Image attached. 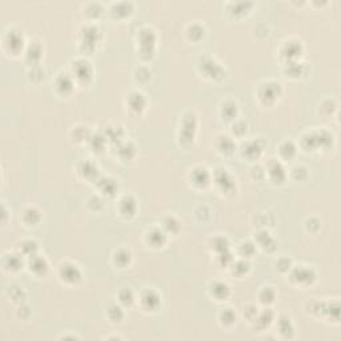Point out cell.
Masks as SVG:
<instances>
[{"instance_id":"1","label":"cell","mask_w":341,"mask_h":341,"mask_svg":"<svg viewBox=\"0 0 341 341\" xmlns=\"http://www.w3.org/2000/svg\"><path fill=\"white\" fill-rule=\"evenodd\" d=\"M59 279L67 285H76L81 280V271L74 262H61L58 271Z\"/></svg>"},{"instance_id":"2","label":"cell","mask_w":341,"mask_h":341,"mask_svg":"<svg viewBox=\"0 0 341 341\" xmlns=\"http://www.w3.org/2000/svg\"><path fill=\"white\" fill-rule=\"evenodd\" d=\"M72 78H74L75 83H81V84H87L89 80L92 79V65L88 60L85 59H78L75 60L72 64Z\"/></svg>"},{"instance_id":"3","label":"cell","mask_w":341,"mask_h":341,"mask_svg":"<svg viewBox=\"0 0 341 341\" xmlns=\"http://www.w3.org/2000/svg\"><path fill=\"white\" fill-rule=\"evenodd\" d=\"M213 181L216 183L218 188L222 193H233V189L236 188L235 179L232 178V175L228 172V169L225 168H219L215 172Z\"/></svg>"},{"instance_id":"4","label":"cell","mask_w":341,"mask_h":341,"mask_svg":"<svg viewBox=\"0 0 341 341\" xmlns=\"http://www.w3.org/2000/svg\"><path fill=\"white\" fill-rule=\"evenodd\" d=\"M280 95H281V84L276 81H268L259 89V99L265 104L275 103Z\"/></svg>"},{"instance_id":"5","label":"cell","mask_w":341,"mask_h":341,"mask_svg":"<svg viewBox=\"0 0 341 341\" xmlns=\"http://www.w3.org/2000/svg\"><path fill=\"white\" fill-rule=\"evenodd\" d=\"M195 132H196V116L192 112H189L184 116L180 125V140L183 143H191L195 138Z\"/></svg>"},{"instance_id":"6","label":"cell","mask_w":341,"mask_h":341,"mask_svg":"<svg viewBox=\"0 0 341 341\" xmlns=\"http://www.w3.org/2000/svg\"><path fill=\"white\" fill-rule=\"evenodd\" d=\"M161 304V297L155 289H145L140 295V305L145 312H156Z\"/></svg>"},{"instance_id":"7","label":"cell","mask_w":341,"mask_h":341,"mask_svg":"<svg viewBox=\"0 0 341 341\" xmlns=\"http://www.w3.org/2000/svg\"><path fill=\"white\" fill-rule=\"evenodd\" d=\"M140 55L144 56L147 55V58H149L151 55H154V47H155V35L154 31L149 28H144L140 31Z\"/></svg>"},{"instance_id":"8","label":"cell","mask_w":341,"mask_h":341,"mask_svg":"<svg viewBox=\"0 0 341 341\" xmlns=\"http://www.w3.org/2000/svg\"><path fill=\"white\" fill-rule=\"evenodd\" d=\"M291 279L293 281H296L299 285H311L312 282L315 281L316 275L312 268H305L301 265V267L293 269Z\"/></svg>"},{"instance_id":"9","label":"cell","mask_w":341,"mask_h":341,"mask_svg":"<svg viewBox=\"0 0 341 341\" xmlns=\"http://www.w3.org/2000/svg\"><path fill=\"white\" fill-rule=\"evenodd\" d=\"M23 43H24L23 36H20L19 34H16L15 31H12V32L10 31L8 34L5 35L4 47L8 50L10 54L19 55L20 51H23V45H24Z\"/></svg>"},{"instance_id":"10","label":"cell","mask_w":341,"mask_h":341,"mask_svg":"<svg viewBox=\"0 0 341 341\" xmlns=\"http://www.w3.org/2000/svg\"><path fill=\"white\" fill-rule=\"evenodd\" d=\"M48 261L47 259L40 255H35V256L30 257L28 260V268H30L31 273H34L36 276H44L45 273L48 272Z\"/></svg>"},{"instance_id":"11","label":"cell","mask_w":341,"mask_h":341,"mask_svg":"<svg viewBox=\"0 0 341 341\" xmlns=\"http://www.w3.org/2000/svg\"><path fill=\"white\" fill-rule=\"evenodd\" d=\"M209 295L216 300V301H225L231 295V289L227 282L224 281H213L209 285Z\"/></svg>"},{"instance_id":"12","label":"cell","mask_w":341,"mask_h":341,"mask_svg":"<svg viewBox=\"0 0 341 341\" xmlns=\"http://www.w3.org/2000/svg\"><path fill=\"white\" fill-rule=\"evenodd\" d=\"M136 209H138V204H136V200L132 196L125 195V196L120 199L119 213L124 219L134 218L135 213H136Z\"/></svg>"},{"instance_id":"13","label":"cell","mask_w":341,"mask_h":341,"mask_svg":"<svg viewBox=\"0 0 341 341\" xmlns=\"http://www.w3.org/2000/svg\"><path fill=\"white\" fill-rule=\"evenodd\" d=\"M189 178H191V181L193 183V185L204 188L207 187L209 181H211V173L208 172V169L205 167H195L191 171Z\"/></svg>"},{"instance_id":"14","label":"cell","mask_w":341,"mask_h":341,"mask_svg":"<svg viewBox=\"0 0 341 341\" xmlns=\"http://www.w3.org/2000/svg\"><path fill=\"white\" fill-rule=\"evenodd\" d=\"M23 255L21 253H8V255H4L3 257V268L4 271H8V272H18L20 271L23 265H24V261H23Z\"/></svg>"},{"instance_id":"15","label":"cell","mask_w":341,"mask_h":341,"mask_svg":"<svg viewBox=\"0 0 341 341\" xmlns=\"http://www.w3.org/2000/svg\"><path fill=\"white\" fill-rule=\"evenodd\" d=\"M75 85V80L72 75L60 74L55 80V88L60 95H68L72 92Z\"/></svg>"},{"instance_id":"16","label":"cell","mask_w":341,"mask_h":341,"mask_svg":"<svg viewBox=\"0 0 341 341\" xmlns=\"http://www.w3.org/2000/svg\"><path fill=\"white\" fill-rule=\"evenodd\" d=\"M276 329L277 333L282 339H292L295 336V326H293V322L288 316L279 317V320L276 322Z\"/></svg>"},{"instance_id":"17","label":"cell","mask_w":341,"mask_h":341,"mask_svg":"<svg viewBox=\"0 0 341 341\" xmlns=\"http://www.w3.org/2000/svg\"><path fill=\"white\" fill-rule=\"evenodd\" d=\"M273 320H275V313H273L269 308H267V309H264V311L259 312V315H257L256 320L253 322V325H255V328L259 329V332H261L264 331V329L269 328L271 324L273 322Z\"/></svg>"},{"instance_id":"18","label":"cell","mask_w":341,"mask_h":341,"mask_svg":"<svg viewBox=\"0 0 341 341\" xmlns=\"http://www.w3.org/2000/svg\"><path fill=\"white\" fill-rule=\"evenodd\" d=\"M127 105H128L129 109L132 112H136V114L141 112L145 108V98H144V95L141 92H139V91L131 92L128 95V98H127Z\"/></svg>"},{"instance_id":"19","label":"cell","mask_w":341,"mask_h":341,"mask_svg":"<svg viewBox=\"0 0 341 341\" xmlns=\"http://www.w3.org/2000/svg\"><path fill=\"white\" fill-rule=\"evenodd\" d=\"M165 241H167V233L164 232L163 229H160V228H152L147 233V242H148L151 247H163Z\"/></svg>"},{"instance_id":"20","label":"cell","mask_w":341,"mask_h":341,"mask_svg":"<svg viewBox=\"0 0 341 341\" xmlns=\"http://www.w3.org/2000/svg\"><path fill=\"white\" fill-rule=\"evenodd\" d=\"M98 35H99V30L96 27H85L83 31V40H81V44L84 45V51L94 50L95 44L98 41Z\"/></svg>"},{"instance_id":"21","label":"cell","mask_w":341,"mask_h":341,"mask_svg":"<svg viewBox=\"0 0 341 341\" xmlns=\"http://www.w3.org/2000/svg\"><path fill=\"white\" fill-rule=\"evenodd\" d=\"M268 175H269V179L275 183H282L285 180V169L282 167V164L279 161H273L269 164Z\"/></svg>"},{"instance_id":"22","label":"cell","mask_w":341,"mask_h":341,"mask_svg":"<svg viewBox=\"0 0 341 341\" xmlns=\"http://www.w3.org/2000/svg\"><path fill=\"white\" fill-rule=\"evenodd\" d=\"M262 152V145L260 140H252L242 145V154L249 159H257Z\"/></svg>"},{"instance_id":"23","label":"cell","mask_w":341,"mask_h":341,"mask_svg":"<svg viewBox=\"0 0 341 341\" xmlns=\"http://www.w3.org/2000/svg\"><path fill=\"white\" fill-rule=\"evenodd\" d=\"M236 321H238V315L232 308H225L219 313V322L221 326L229 328V326L235 325Z\"/></svg>"},{"instance_id":"24","label":"cell","mask_w":341,"mask_h":341,"mask_svg":"<svg viewBox=\"0 0 341 341\" xmlns=\"http://www.w3.org/2000/svg\"><path fill=\"white\" fill-rule=\"evenodd\" d=\"M107 317H108V320L112 324H120L124 320V317H125L124 308L120 304L119 305L118 304L109 305V308L107 309Z\"/></svg>"},{"instance_id":"25","label":"cell","mask_w":341,"mask_h":341,"mask_svg":"<svg viewBox=\"0 0 341 341\" xmlns=\"http://www.w3.org/2000/svg\"><path fill=\"white\" fill-rule=\"evenodd\" d=\"M131 259H132V255L129 252L128 249L125 248H120L116 252L114 253V262L115 265H118L119 268H125L131 262Z\"/></svg>"},{"instance_id":"26","label":"cell","mask_w":341,"mask_h":341,"mask_svg":"<svg viewBox=\"0 0 341 341\" xmlns=\"http://www.w3.org/2000/svg\"><path fill=\"white\" fill-rule=\"evenodd\" d=\"M218 148L219 151L224 155H231L235 151V144H233V140L229 136H219L218 138Z\"/></svg>"},{"instance_id":"27","label":"cell","mask_w":341,"mask_h":341,"mask_svg":"<svg viewBox=\"0 0 341 341\" xmlns=\"http://www.w3.org/2000/svg\"><path fill=\"white\" fill-rule=\"evenodd\" d=\"M163 231L167 235H178L180 231V222L175 216H167L163 220Z\"/></svg>"},{"instance_id":"28","label":"cell","mask_w":341,"mask_h":341,"mask_svg":"<svg viewBox=\"0 0 341 341\" xmlns=\"http://www.w3.org/2000/svg\"><path fill=\"white\" fill-rule=\"evenodd\" d=\"M98 181L100 184V191L103 195H107V196H114L116 193V183L115 180L109 178H103L98 179Z\"/></svg>"},{"instance_id":"29","label":"cell","mask_w":341,"mask_h":341,"mask_svg":"<svg viewBox=\"0 0 341 341\" xmlns=\"http://www.w3.org/2000/svg\"><path fill=\"white\" fill-rule=\"evenodd\" d=\"M40 212L36 209V208H27L23 212V221L27 224V225H36L38 222L40 221Z\"/></svg>"},{"instance_id":"30","label":"cell","mask_w":341,"mask_h":341,"mask_svg":"<svg viewBox=\"0 0 341 341\" xmlns=\"http://www.w3.org/2000/svg\"><path fill=\"white\" fill-rule=\"evenodd\" d=\"M20 253L25 257H32L38 252V244L34 240H24L20 242Z\"/></svg>"},{"instance_id":"31","label":"cell","mask_w":341,"mask_h":341,"mask_svg":"<svg viewBox=\"0 0 341 341\" xmlns=\"http://www.w3.org/2000/svg\"><path fill=\"white\" fill-rule=\"evenodd\" d=\"M135 302V295L134 292L128 289V288H124L119 292V304L123 308H129L132 307V304Z\"/></svg>"},{"instance_id":"32","label":"cell","mask_w":341,"mask_h":341,"mask_svg":"<svg viewBox=\"0 0 341 341\" xmlns=\"http://www.w3.org/2000/svg\"><path fill=\"white\" fill-rule=\"evenodd\" d=\"M276 299V292L273 291L272 287H264L259 295V300L264 305H271Z\"/></svg>"},{"instance_id":"33","label":"cell","mask_w":341,"mask_h":341,"mask_svg":"<svg viewBox=\"0 0 341 341\" xmlns=\"http://www.w3.org/2000/svg\"><path fill=\"white\" fill-rule=\"evenodd\" d=\"M221 114L225 116V119H236L235 116L238 114V105L232 100H227L221 105Z\"/></svg>"},{"instance_id":"34","label":"cell","mask_w":341,"mask_h":341,"mask_svg":"<svg viewBox=\"0 0 341 341\" xmlns=\"http://www.w3.org/2000/svg\"><path fill=\"white\" fill-rule=\"evenodd\" d=\"M279 154L284 159H292L296 155V147L292 141H284L279 147Z\"/></svg>"},{"instance_id":"35","label":"cell","mask_w":341,"mask_h":341,"mask_svg":"<svg viewBox=\"0 0 341 341\" xmlns=\"http://www.w3.org/2000/svg\"><path fill=\"white\" fill-rule=\"evenodd\" d=\"M79 172L84 176L85 179H98V167H95L94 164L89 163V161H85L80 165Z\"/></svg>"},{"instance_id":"36","label":"cell","mask_w":341,"mask_h":341,"mask_svg":"<svg viewBox=\"0 0 341 341\" xmlns=\"http://www.w3.org/2000/svg\"><path fill=\"white\" fill-rule=\"evenodd\" d=\"M212 249L215 252L218 253H222V252H228V240L227 238H222V236H216V238L212 239Z\"/></svg>"},{"instance_id":"37","label":"cell","mask_w":341,"mask_h":341,"mask_svg":"<svg viewBox=\"0 0 341 341\" xmlns=\"http://www.w3.org/2000/svg\"><path fill=\"white\" fill-rule=\"evenodd\" d=\"M231 267H232V273L236 275V276H244L249 271V264L245 260H239L236 262H232Z\"/></svg>"},{"instance_id":"38","label":"cell","mask_w":341,"mask_h":341,"mask_svg":"<svg viewBox=\"0 0 341 341\" xmlns=\"http://www.w3.org/2000/svg\"><path fill=\"white\" fill-rule=\"evenodd\" d=\"M24 297H25V293H24V291L21 289V288L20 287H11L10 299H12V301L16 302V304H19V305H21V304H23V301H24Z\"/></svg>"},{"instance_id":"39","label":"cell","mask_w":341,"mask_h":341,"mask_svg":"<svg viewBox=\"0 0 341 341\" xmlns=\"http://www.w3.org/2000/svg\"><path fill=\"white\" fill-rule=\"evenodd\" d=\"M36 47H38V44L32 43V44L27 48V51H25V54H27V59H30L32 64H36V61H38V60L40 59V56H41V48H40L39 51H36L35 50Z\"/></svg>"},{"instance_id":"40","label":"cell","mask_w":341,"mask_h":341,"mask_svg":"<svg viewBox=\"0 0 341 341\" xmlns=\"http://www.w3.org/2000/svg\"><path fill=\"white\" fill-rule=\"evenodd\" d=\"M255 252V244L251 241H245L240 244V255L242 257H251Z\"/></svg>"},{"instance_id":"41","label":"cell","mask_w":341,"mask_h":341,"mask_svg":"<svg viewBox=\"0 0 341 341\" xmlns=\"http://www.w3.org/2000/svg\"><path fill=\"white\" fill-rule=\"evenodd\" d=\"M257 315H259V311L255 305H248L247 308H244V317L248 322H255Z\"/></svg>"},{"instance_id":"42","label":"cell","mask_w":341,"mask_h":341,"mask_svg":"<svg viewBox=\"0 0 341 341\" xmlns=\"http://www.w3.org/2000/svg\"><path fill=\"white\" fill-rule=\"evenodd\" d=\"M232 132L236 135V136L245 135L247 134V124L244 123V121H236V123H233Z\"/></svg>"}]
</instances>
